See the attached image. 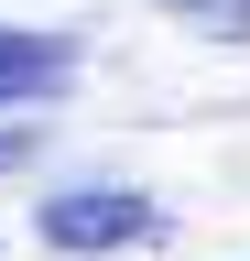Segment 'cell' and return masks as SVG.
<instances>
[{
	"label": "cell",
	"mask_w": 250,
	"mask_h": 261,
	"mask_svg": "<svg viewBox=\"0 0 250 261\" xmlns=\"http://www.w3.org/2000/svg\"><path fill=\"white\" fill-rule=\"evenodd\" d=\"M0 163H33V120H11V130H0Z\"/></svg>",
	"instance_id": "cell-4"
},
{
	"label": "cell",
	"mask_w": 250,
	"mask_h": 261,
	"mask_svg": "<svg viewBox=\"0 0 250 261\" xmlns=\"http://www.w3.org/2000/svg\"><path fill=\"white\" fill-rule=\"evenodd\" d=\"M66 65H76V44H66V33H0V109H33V98H54V87H66Z\"/></svg>",
	"instance_id": "cell-2"
},
{
	"label": "cell",
	"mask_w": 250,
	"mask_h": 261,
	"mask_svg": "<svg viewBox=\"0 0 250 261\" xmlns=\"http://www.w3.org/2000/svg\"><path fill=\"white\" fill-rule=\"evenodd\" d=\"M44 240H54V250H120V240H152V196H109V185L54 196V207H44Z\"/></svg>",
	"instance_id": "cell-1"
},
{
	"label": "cell",
	"mask_w": 250,
	"mask_h": 261,
	"mask_svg": "<svg viewBox=\"0 0 250 261\" xmlns=\"http://www.w3.org/2000/svg\"><path fill=\"white\" fill-rule=\"evenodd\" d=\"M185 11H196L207 33H250V0H185Z\"/></svg>",
	"instance_id": "cell-3"
}]
</instances>
